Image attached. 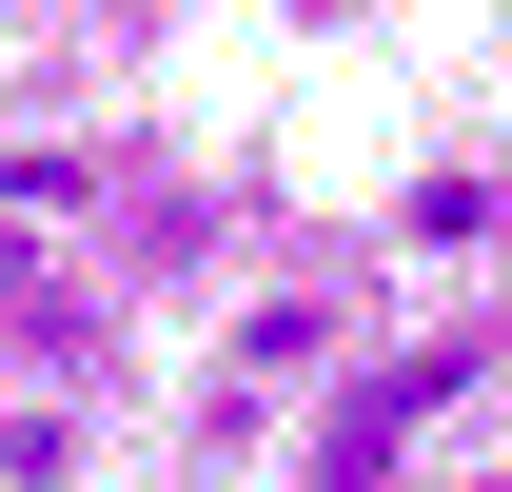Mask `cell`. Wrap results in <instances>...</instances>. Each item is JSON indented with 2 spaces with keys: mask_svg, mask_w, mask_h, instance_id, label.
Instances as JSON below:
<instances>
[{
  "mask_svg": "<svg viewBox=\"0 0 512 492\" xmlns=\"http://www.w3.org/2000/svg\"><path fill=\"white\" fill-rule=\"evenodd\" d=\"M453 374H473V335L355 374V394H335V433H316V473H335V492H375V473H394V433H434V414H453Z\"/></svg>",
  "mask_w": 512,
  "mask_h": 492,
  "instance_id": "obj_1",
  "label": "cell"
},
{
  "mask_svg": "<svg viewBox=\"0 0 512 492\" xmlns=\"http://www.w3.org/2000/svg\"><path fill=\"white\" fill-rule=\"evenodd\" d=\"M296 355H335V315H316V296H276V315H237V374H296Z\"/></svg>",
  "mask_w": 512,
  "mask_h": 492,
  "instance_id": "obj_2",
  "label": "cell"
}]
</instances>
